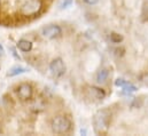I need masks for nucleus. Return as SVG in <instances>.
Masks as SVG:
<instances>
[{"mask_svg":"<svg viewBox=\"0 0 148 136\" xmlns=\"http://www.w3.org/2000/svg\"><path fill=\"white\" fill-rule=\"evenodd\" d=\"M110 119L111 114L109 110L102 109V110L97 111L92 118V125H93L94 132L97 134L107 132L109 128V125H110Z\"/></svg>","mask_w":148,"mask_h":136,"instance_id":"1","label":"nucleus"},{"mask_svg":"<svg viewBox=\"0 0 148 136\" xmlns=\"http://www.w3.org/2000/svg\"><path fill=\"white\" fill-rule=\"evenodd\" d=\"M71 127H73V122H71L70 118L67 116H56L53 118V120L51 122L52 132L54 134H59V135L69 133Z\"/></svg>","mask_w":148,"mask_h":136,"instance_id":"2","label":"nucleus"},{"mask_svg":"<svg viewBox=\"0 0 148 136\" xmlns=\"http://www.w3.org/2000/svg\"><path fill=\"white\" fill-rule=\"evenodd\" d=\"M42 7V0H27L21 5L20 14L24 17H32L40 14Z\"/></svg>","mask_w":148,"mask_h":136,"instance_id":"3","label":"nucleus"},{"mask_svg":"<svg viewBox=\"0 0 148 136\" xmlns=\"http://www.w3.org/2000/svg\"><path fill=\"white\" fill-rule=\"evenodd\" d=\"M49 71L52 73L53 77L55 78H61L64 73H66V65L64 62L61 57H56L54 58L51 63H49Z\"/></svg>","mask_w":148,"mask_h":136,"instance_id":"4","label":"nucleus"},{"mask_svg":"<svg viewBox=\"0 0 148 136\" xmlns=\"http://www.w3.org/2000/svg\"><path fill=\"white\" fill-rule=\"evenodd\" d=\"M40 34H41L44 38H46V39L52 40V39H56V38L61 37V34H62V29H61L60 25H58V24H49V25H46V27H44V28L41 29Z\"/></svg>","mask_w":148,"mask_h":136,"instance_id":"5","label":"nucleus"},{"mask_svg":"<svg viewBox=\"0 0 148 136\" xmlns=\"http://www.w3.org/2000/svg\"><path fill=\"white\" fill-rule=\"evenodd\" d=\"M16 95L21 101H28L30 99H32L34 95V88L28 82H23L21 85L17 86L16 88Z\"/></svg>","mask_w":148,"mask_h":136,"instance_id":"6","label":"nucleus"},{"mask_svg":"<svg viewBox=\"0 0 148 136\" xmlns=\"http://www.w3.org/2000/svg\"><path fill=\"white\" fill-rule=\"evenodd\" d=\"M85 95L91 99V100H95V101H102L106 97V92L105 89H102L101 87H97V86H86L85 87Z\"/></svg>","mask_w":148,"mask_h":136,"instance_id":"7","label":"nucleus"},{"mask_svg":"<svg viewBox=\"0 0 148 136\" xmlns=\"http://www.w3.org/2000/svg\"><path fill=\"white\" fill-rule=\"evenodd\" d=\"M17 48L23 53H29L32 50V42L27 39H21L17 41Z\"/></svg>","mask_w":148,"mask_h":136,"instance_id":"8","label":"nucleus"},{"mask_svg":"<svg viewBox=\"0 0 148 136\" xmlns=\"http://www.w3.org/2000/svg\"><path fill=\"white\" fill-rule=\"evenodd\" d=\"M108 77H109V70L106 68H102L98 71L97 75H95V79H97L98 84H103V82L107 81Z\"/></svg>","mask_w":148,"mask_h":136,"instance_id":"9","label":"nucleus"},{"mask_svg":"<svg viewBox=\"0 0 148 136\" xmlns=\"http://www.w3.org/2000/svg\"><path fill=\"white\" fill-rule=\"evenodd\" d=\"M28 71V69L24 68V67H21V65H15L13 68H10L7 72V77H15V75H18V74H22V73H25Z\"/></svg>","mask_w":148,"mask_h":136,"instance_id":"10","label":"nucleus"},{"mask_svg":"<svg viewBox=\"0 0 148 136\" xmlns=\"http://www.w3.org/2000/svg\"><path fill=\"white\" fill-rule=\"evenodd\" d=\"M122 89H123L124 93H126V94H131V93H133V92H137L138 88H137L133 84H131L130 81H127V82L122 87Z\"/></svg>","mask_w":148,"mask_h":136,"instance_id":"11","label":"nucleus"},{"mask_svg":"<svg viewBox=\"0 0 148 136\" xmlns=\"http://www.w3.org/2000/svg\"><path fill=\"white\" fill-rule=\"evenodd\" d=\"M109 38H110V41L112 44H121L123 41V39H124L122 34L117 33V32H111Z\"/></svg>","mask_w":148,"mask_h":136,"instance_id":"12","label":"nucleus"},{"mask_svg":"<svg viewBox=\"0 0 148 136\" xmlns=\"http://www.w3.org/2000/svg\"><path fill=\"white\" fill-rule=\"evenodd\" d=\"M73 2H74V0H59V3H58L59 9L63 10V9L70 7V6L73 5Z\"/></svg>","mask_w":148,"mask_h":136,"instance_id":"13","label":"nucleus"},{"mask_svg":"<svg viewBox=\"0 0 148 136\" xmlns=\"http://www.w3.org/2000/svg\"><path fill=\"white\" fill-rule=\"evenodd\" d=\"M126 82H127V80H125V79H123V78H118V79H116V80H115V86H116V87H121V88H122Z\"/></svg>","mask_w":148,"mask_h":136,"instance_id":"14","label":"nucleus"},{"mask_svg":"<svg viewBox=\"0 0 148 136\" xmlns=\"http://www.w3.org/2000/svg\"><path fill=\"white\" fill-rule=\"evenodd\" d=\"M85 5H88V6H95V5H98L99 3V1L100 0H82Z\"/></svg>","mask_w":148,"mask_h":136,"instance_id":"15","label":"nucleus"},{"mask_svg":"<svg viewBox=\"0 0 148 136\" xmlns=\"http://www.w3.org/2000/svg\"><path fill=\"white\" fill-rule=\"evenodd\" d=\"M10 50H12V55H13V56H14L16 60H21V57L17 55V53H16V50H15L14 48H10Z\"/></svg>","mask_w":148,"mask_h":136,"instance_id":"16","label":"nucleus"},{"mask_svg":"<svg viewBox=\"0 0 148 136\" xmlns=\"http://www.w3.org/2000/svg\"><path fill=\"white\" fill-rule=\"evenodd\" d=\"M3 55V47L0 45V56H2Z\"/></svg>","mask_w":148,"mask_h":136,"instance_id":"17","label":"nucleus"},{"mask_svg":"<svg viewBox=\"0 0 148 136\" xmlns=\"http://www.w3.org/2000/svg\"><path fill=\"white\" fill-rule=\"evenodd\" d=\"M0 129H1V126H0Z\"/></svg>","mask_w":148,"mask_h":136,"instance_id":"18","label":"nucleus"}]
</instances>
